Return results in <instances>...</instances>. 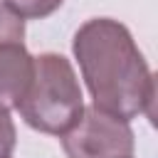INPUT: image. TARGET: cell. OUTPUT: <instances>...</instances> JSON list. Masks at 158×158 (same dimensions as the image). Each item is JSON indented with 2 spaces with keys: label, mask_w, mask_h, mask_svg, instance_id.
<instances>
[{
  "label": "cell",
  "mask_w": 158,
  "mask_h": 158,
  "mask_svg": "<svg viewBox=\"0 0 158 158\" xmlns=\"http://www.w3.org/2000/svg\"><path fill=\"white\" fill-rule=\"evenodd\" d=\"M72 49L96 109L123 121L153 118L156 81L126 25L94 17L77 30Z\"/></svg>",
  "instance_id": "6da1fadb"
},
{
  "label": "cell",
  "mask_w": 158,
  "mask_h": 158,
  "mask_svg": "<svg viewBox=\"0 0 158 158\" xmlns=\"http://www.w3.org/2000/svg\"><path fill=\"white\" fill-rule=\"evenodd\" d=\"M15 109L35 131L52 136L67 133L84 111V96L72 62L52 52L35 57L30 86Z\"/></svg>",
  "instance_id": "7a4b0ae2"
},
{
  "label": "cell",
  "mask_w": 158,
  "mask_h": 158,
  "mask_svg": "<svg viewBox=\"0 0 158 158\" xmlns=\"http://www.w3.org/2000/svg\"><path fill=\"white\" fill-rule=\"evenodd\" d=\"M62 148L67 158H126L133 153V131L128 121L89 106L62 133Z\"/></svg>",
  "instance_id": "3957f363"
},
{
  "label": "cell",
  "mask_w": 158,
  "mask_h": 158,
  "mask_svg": "<svg viewBox=\"0 0 158 158\" xmlns=\"http://www.w3.org/2000/svg\"><path fill=\"white\" fill-rule=\"evenodd\" d=\"M35 57L25 49V42L0 44V109H15L32 79Z\"/></svg>",
  "instance_id": "277c9868"
},
{
  "label": "cell",
  "mask_w": 158,
  "mask_h": 158,
  "mask_svg": "<svg viewBox=\"0 0 158 158\" xmlns=\"http://www.w3.org/2000/svg\"><path fill=\"white\" fill-rule=\"evenodd\" d=\"M64 0H5V5L22 20H42L52 15Z\"/></svg>",
  "instance_id": "5b68a950"
},
{
  "label": "cell",
  "mask_w": 158,
  "mask_h": 158,
  "mask_svg": "<svg viewBox=\"0 0 158 158\" xmlns=\"http://www.w3.org/2000/svg\"><path fill=\"white\" fill-rule=\"evenodd\" d=\"M22 40H25V20L15 15L7 5H0V44Z\"/></svg>",
  "instance_id": "8992f818"
},
{
  "label": "cell",
  "mask_w": 158,
  "mask_h": 158,
  "mask_svg": "<svg viewBox=\"0 0 158 158\" xmlns=\"http://www.w3.org/2000/svg\"><path fill=\"white\" fill-rule=\"evenodd\" d=\"M15 123L10 118L7 109H0V158H10L12 148H15Z\"/></svg>",
  "instance_id": "52a82bcc"
},
{
  "label": "cell",
  "mask_w": 158,
  "mask_h": 158,
  "mask_svg": "<svg viewBox=\"0 0 158 158\" xmlns=\"http://www.w3.org/2000/svg\"><path fill=\"white\" fill-rule=\"evenodd\" d=\"M126 158H131V156H126Z\"/></svg>",
  "instance_id": "ba28073f"
}]
</instances>
